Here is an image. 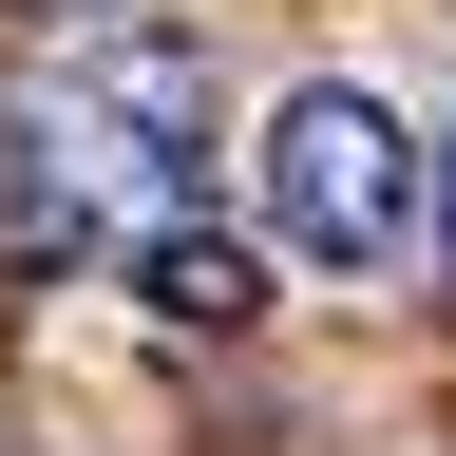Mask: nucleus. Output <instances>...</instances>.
Instances as JSON below:
<instances>
[{"mask_svg":"<svg viewBox=\"0 0 456 456\" xmlns=\"http://www.w3.org/2000/svg\"><path fill=\"white\" fill-rule=\"evenodd\" d=\"M248 191H266V228H285L305 266H399V248H419V152H399V114H380L362 77L266 95Z\"/></svg>","mask_w":456,"mask_h":456,"instance_id":"f257e3e1","label":"nucleus"},{"mask_svg":"<svg viewBox=\"0 0 456 456\" xmlns=\"http://www.w3.org/2000/svg\"><path fill=\"white\" fill-rule=\"evenodd\" d=\"M20 114L57 134L77 191H152V209H171V191L209 171V57H191V38H114V20H95Z\"/></svg>","mask_w":456,"mask_h":456,"instance_id":"f03ea898","label":"nucleus"},{"mask_svg":"<svg viewBox=\"0 0 456 456\" xmlns=\"http://www.w3.org/2000/svg\"><path fill=\"white\" fill-rule=\"evenodd\" d=\"M134 305L191 323V342H248V323H266V248H228V228H152V248H134Z\"/></svg>","mask_w":456,"mask_h":456,"instance_id":"7ed1b4c3","label":"nucleus"},{"mask_svg":"<svg viewBox=\"0 0 456 456\" xmlns=\"http://www.w3.org/2000/svg\"><path fill=\"white\" fill-rule=\"evenodd\" d=\"M77 228H95V191H77V171H57V134H38V114L0 95V248H20V266H57V248H77Z\"/></svg>","mask_w":456,"mask_h":456,"instance_id":"20e7f679","label":"nucleus"}]
</instances>
